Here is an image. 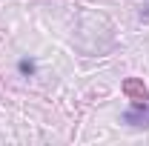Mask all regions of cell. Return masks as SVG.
I'll return each instance as SVG.
<instances>
[{
	"label": "cell",
	"instance_id": "6da1fadb",
	"mask_svg": "<svg viewBox=\"0 0 149 146\" xmlns=\"http://www.w3.org/2000/svg\"><path fill=\"white\" fill-rule=\"evenodd\" d=\"M123 123H129L135 129H146L149 126V106L146 103H132L129 109L123 112Z\"/></svg>",
	"mask_w": 149,
	"mask_h": 146
},
{
	"label": "cell",
	"instance_id": "7a4b0ae2",
	"mask_svg": "<svg viewBox=\"0 0 149 146\" xmlns=\"http://www.w3.org/2000/svg\"><path fill=\"white\" fill-rule=\"evenodd\" d=\"M17 72L23 74V77H32V74L37 72L35 60H32V57H20V60H17Z\"/></svg>",
	"mask_w": 149,
	"mask_h": 146
},
{
	"label": "cell",
	"instance_id": "3957f363",
	"mask_svg": "<svg viewBox=\"0 0 149 146\" xmlns=\"http://www.w3.org/2000/svg\"><path fill=\"white\" fill-rule=\"evenodd\" d=\"M141 17H143V20H149V3L143 6V9H141Z\"/></svg>",
	"mask_w": 149,
	"mask_h": 146
}]
</instances>
